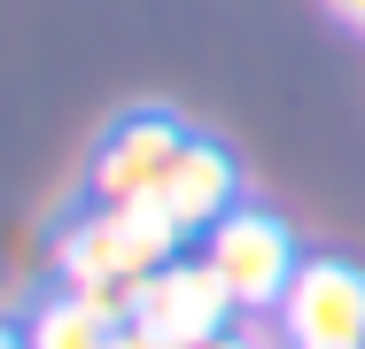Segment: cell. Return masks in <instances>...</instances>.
Here are the masks:
<instances>
[{"label": "cell", "instance_id": "cell-6", "mask_svg": "<svg viewBox=\"0 0 365 349\" xmlns=\"http://www.w3.org/2000/svg\"><path fill=\"white\" fill-rule=\"evenodd\" d=\"M233 194H241V171H233V155H225L218 140H187L179 147V163L163 171V187H155V217L163 225H179V241L187 233H210L225 209H233Z\"/></svg>", "mask_w": 365, "mask_h": 349}, {"label": "cell", "instance_id": "cell-1", "mask_svg": "<svg viewBox=\"0 0 365 349\" xmlns=\"http://www.w3.org/2000/svg\"><path fill=\"white\" fill-rule=\"evenodd\" d=\"M179 256V225H163L155 209H86L55 241V272L71 295H86L109 318H133V295Z\"/></svg>", "mask_w": 365, "mask_h": 349}, {"label": "cell", "instance_id": "cell-5", "mask_svg": "<svg viewBox=\"0 0 365 349\" xmlns=\"http://www.w3.org/2000/svg\"><path fill=\"white\" fill-rule=\"evenodd\" d=\"M133 318L155 326V334H171V342H195V334L233 326V295H225V279L210 272L202 256H195V264H187V256H171V264L133 295Z\"/></svg>", "mask_w": 365, "mask_h": 349}, {"label": "cell", "instance_id": "cell-11", "mask_svg": "<svg viewBox=\"0 0 365 349\" xmlns=\"http://www.w3.org/2000/svg\"><path fill=\"white\" fill-rule=\"evenodd\" d=\"M0 349H24V334H16V326H0Z\"/></svg>", "mask_w": 365, "mask_h": 349}, {"label": "cell", "instance_id": "cell-9", "mask_svg": "<svg viewBox=\"0 0 365 349\" xmlns=\"http://www.w3.org/2000/svg\"><path fill=\"white\" fill-rule=\"evenodd\" d=\"M117 349H179V342L155 334V326H140V318H125V326H117Z\"/></svg>", "mask_w": 365, "mask_h": 349}, {"label": "cell", "instance_id": "cell-3", "mask_svg": "<svg viewBox=\"0 0 365 349\" xmlns=\"http://www.w3.org/2000/svg\"><path fill=\"white\" fill-rule=\"evenodd\" d=\"M187 140L195 132H187L171 109H125V117L101 132V147H93V171H86L93 202L101 209H148Z\"/></svg>", "mask_w": 365, "mask_h": 349}, {"label": "cell", "instance_id": "cell-4", "mask_svg": "<svg viewBox=\"0 0 365 349\" xmlns=\"http://www.w3.org/2000/svg\"><path fill=\"white\" fill-rule=\"evenodd\" d=\"M288 349H365V272L342 256H311L280 295Z\"/></svg>", "mask_w": 365, "mask_h": 349}, {"label": "cell", "instance_id": "cell-8", "mask_svg": "<svg viewBox=\"0 0 365 349\" xmlns=\"http://www.w3.org/2000/svg\"><path fill=\"white\" fill-rule=\"evenodd\" d=\"M179 349H272V334L264 326H218V334H195V342H179Z\"/></svg>", "mask_w": 365, "mask_h": 349}, {"label": "cell", "instance_id": "cell-2", "mask_svg": "<svg viewBox=\"0 0 365 349\" xmlns=\"http://www.w3.org/2000/svg\"><path fill=\"white\" fill-rule=\"evenodd\" d=\"M202 264L225 279V295H233V311H249V318H264V311H280V295H288V279L303 272V256H295V233L288 217H272V209H249L233 202L202 233Z\"/></svg>", "mask_w": 365, "mask_h": 349}, {"label": "cell", "instance_id": "cell-10", "mask_svg": "<svg viewBox=\"0 0 365 349\" xmlns=\"http://www.w3.org/2000/svg\"><path fill=\"white\" fill-rule=\"evenodd\" d=\"M327 16H342V24L365 39V0H327Z\"/></svg>", "mask_w": 365, "mask_h": 349}, {"label": "cell", "instance_id": "cell-7", "mask_svg": "<svg viewBox=\"0 0 365 349\" xmlns=\"http://www.w3.org/2000/svg\"><path fill=\"white\" fill-rule=\"evenodd\" d=\"M117 326L125 318H109V311H93L86 295H47L16 334H24V349H117Z\"/></svg>", "mask_w": 365, "mask_h": 349}]
</instances>
